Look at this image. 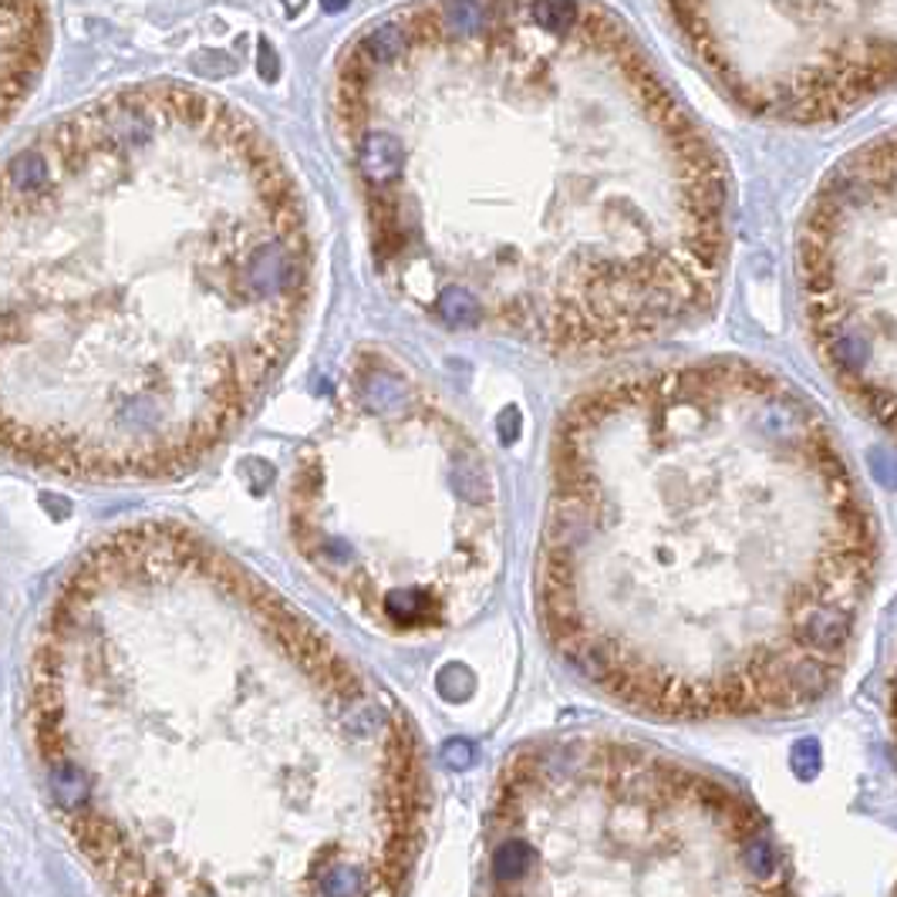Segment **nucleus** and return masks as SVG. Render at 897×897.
Listing matches in <instances>:
<instances>
[{"mask_svg":"<svg viewBox=\"0 0 897 897\" xmlns=\"http://www.w3.org/2000/svg\"><path fill=\"white\" fill-rule=\"evenodd\" d=\"M54 28L44 4H0V128H4L38 89Z\"/></svg>","mask_w":897,"mask_h":897,"instance_id":"9","label":"nucleus"},{"mask_svg":"<svg viewBox=\"0 0 897 897\" xmlns=\"http://www.w3.org/2000/svg\"><path fill=\"white\" fill-rule=\"evenodd\" d=\"M877 564V523L831 422L756 361L621 371L557 422L540 628L631 712L739 722L824 702Z\"/></svg>","mask_w":897,"mask_h":897,"instance_id":"4","label":"nucleus"},{"mask_svg":"<svg viewBox=\"0 0 897 897\" xmlns=\"http://www.w3.org/2000/svg\"><path fill=\"white\" fill-rule=\"evenodd\" d=\"M331 105L375 270L429 321L594 358L715 305L722 156L615 11L399 8Z\"/></svg>","mask_w":897,"mask_h":897,"instance_id":"1","label":"nucleus"},{"mask_svg":"<svg viewBox=\"0 0 897 897\" xmlns=\"http://www.w3.org/2000/svg\"><path fill=\"white\" fill-rule=\"evenodd\" d=\"M290 540L341 601L392 635L483 611L503 567L496 476L476 435L405 368L358 354L293 463Z\"/></svg>","mask_w":897,"mask_h":897,"instance_id":"5","label":"nucleus"},{"mask_svg":"<svg viewBox=\"0 0 897 897\" xmlns=\"http://www.w3.org/2000/svg\"><path fill=\"white\" fill-rule=\"evenodd\" d=\"M483 897H796L766 819L715 776L611 735L516 750Z\"/></svg>","mask_w":897,"mask_h":897,"instance_id":"6","label":"nucleus"},{"mask_svg":"<svg viewBox=\"0 0 897 897\" xmlns=\"http://www.w3.org/2000/svg\"><path fill=\"white\" fill-rule=\"evenodd\" d=\"M311 274L305 196L244 109L179 82L71 109L0 166V456L196 470L287 364Z\"/></svg>","mask_w":897,"mask_h":897,"instance_id":"3","label":"nucleus"},{"mask_svg":"<svg viewBox=\"0 0 897 897\" xmlns=\"http://www.w3.org/2000/svg\"><path fill=\"white\" fill-rule=\"evenodd\" d=\"M810 341L827 375L880 429L894 425V135L870 138L819 183L796 244Z\"/></svg>","mask_w":897,"mask_h":897,"instance_id":"8","label":"nucleus"},{"mask_svg":"<svg viewBox=\"0 0 897 897\" xmlns=\"http://www.w3.org/2000/svg\"><path fill=\"white\" fill-rule=\"evenodd\" d=\"M31 729L58 810L112 824L115 897H409L429 783L405 709L183 523L61 577Z\"/></svg>","mask_w":897,"mask_h":897,"instance_id":"2","label":"nucleus"},{"mask_svg":"<svg viewBox=\"0 0 897 897\" xmlns=\"http://www.w3.org/2000/svg\"><path fill=\"white\" fill-rule=\"evenodd\" d=\"M661 14L760 118L841 122L894 82V4H668Z\"/></svg>","mask_w":897,"mask_h":897,"instance_id":"7","label":"nucleus"}]
</instances>
